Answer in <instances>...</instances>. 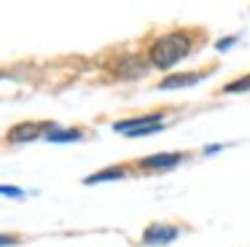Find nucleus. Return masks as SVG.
<instances>
[{"instance_id": "obj_7", "label": "nucleus", "mask_w": 250, "mask_h": 247, "mask_svg": "<svg viewBox=\"0 0 250 247\" xmlns=\"http://www.w3.org/2000/svg\"><path fill=\"white\" fill-rule=\"evenodd\" d=\"M129 175V169L126 166H108V169H100V172H94V175H89L86 180V185H94V183H108V180H124V177Z\"/></svg>"}, {"instance_id": "obj_1", "label": "nucleus", "mask_w": 250, "mask_h": 247, "mask_svg": "<svg viewBox=\"0 0 250 247\" xmlns=\"http://www.w3.org/2000/svg\"><path fill=\"white\" fill-rule=\"evenodd\" d=\"M194 51V38H191L188 30H172L159 35L156 41L148 46V62L159 70H169L186 59L188 54Z\"/></svg>"}, {"instance_id": "obj_8", "label": "nucleus", "mask_w": 250, "mask_h": 247, "mask_svg": "<svg viewBox=\"0 0 250 247\" xmlns=\"http://www.w3.org/2000/svg\"><path fill=\"white\" fill-rule=\"evenodd\" d=\"M148 64L140 62L137 57H126L124 62L119 64V75L121 78H140V75H146Z\"/></svg>"}, {"instance_id": "obj_12", "label": "nucleus", "mask_w": 250, "mask_h": 247, "mask_svg": "<svg viewBox=\"0 0 250 247\" xmlns=\"http://www.w3.org/2000/svg\"><path fill=\"white\" fill-rule=\"evenodd\" d=\"M17 236H6V234H0V247H8V245H17Z\"/></svg>"}, {"instance_id": "obj_5", "label": "nucleus", "mask_w": 250, "mask_h": 247, "mask_svg": "<svg viewBox=\"0 0 250 247\" xmlns=\"http://www.w3.org/2000/svg\"><path fill=\"white\" fill-rule=\"evenodd\" d=\"M183 159H188L186 153H153V156H146V159L137 161V166L146 172H159V169H172L178 166Z\"/></svg>"}, {"instance_id": "obj_3", "label": "nucleus", "mask_w": 250, "mask_h": 247, "mask_svg": "<svg viewBox=\"0 0 250 247\" xmlns=\"http://www.w3.org/2000/svg\"><path fill=\"white\" fill-rule=\"evenodd\" d=\"M54 124L43 121V124H35V121H24L17 124V126L8 129V140L11 143H30V140H38V137H49V132H54Z\"/></svg>"}, {"instance_id": "obj_11", "label": "nucleus", "mask_w": 250, "mask_h": 247, "mask_svg": "<svg viewBox=\"0 0 250 247\" xmlns=\"http://www.w3.org/2000/svg\"><path fill=\"white\" fill-rule=\"evenodd\" d=\"M0 196H11V199H22L24 191L17 185H0Z\"/></svg>"}, {"instance_id": "obj_4", "label": "nucleus", "mask_w": 250, "mask_h": 247, "mask_svg": "<svg viewBox=\"0 0 250 247\" xmlns=\"http://www.w3.org/2000/svg\"><path fill=\"white\" fill-rule=\"evenodd\" d=\"M180 236V231L169 223H151L143 231V245L146 247H159V245H169Z\"/></svg>"}, {"instance_id": "obj_6", "label": "nucleus", "mask_w": 250, "mask_h": 247, "mask_svg": "<svg viewBox=\"0 0 250 247\" xmlns=\"http://www.w3.org/2000/svg\"><path fill=\"white\" fill-rule=\"evenodd\" d=\"M207 73L194 70V73H178V75H167V78L159 81V89H183V86H194L205 78Z\"/></svg>"}, {"instance_id": "obj_13", "label": "nucleus", "mask_w": 250, "mask_h": 247, "mask_svg": "<svg viewBox=\"0 0 250 247\" xmlns=\"http://www.w3.org/2000/svg\"><path fill=\"white\" fill-rule=\"evenodd\" d=\"M231 43H234V38H223V41L218 43V48H226V46H231Z\"/></svg>"}, {"instance_id": "obj_2", "label": "nucleus", "mask_w": 250, "mask_h": 247, "mask_svg": "<svg viewBox=\"0 0 250 247\" xmlns=\"http://www.w3.org/2000/svg\"><path fill=\"white\" fill-rule=\"evenodd\" d=\"M162 118H164V113H146V116H135V118H126V121H116L113 132H121V134H126V137L153 134V132H162L164 129Z\"/></svg>"}, {"instance_id": "obj_9", "label": "nucleus", "mask_w": 250, "mask_h": 247, "mask_svg": "<svg viewBox=\"0 0 250 247\" xmlns=\"http://www.w3.org/2000/svg\"><path fill=\"white\" fill-rule=\"evenodd\" d=\"M83 132L81 129H54V132H49V143H70V140H81Z\"/></svg>"}, {"instance_id": "obj_10", "label": "nucleus", "mask_w": 250, "mask_h": 247, "mask_svg": "<svg viewBox=\"0 0 250 247\" xmlns=\"http://www.w3.org/2000/svg\"><path fill=\"white\" fill-rule=\"evenodd\" d=\"M239 91H250V73L223 86V94H239Z\"/></svg>"}]
</instances>
